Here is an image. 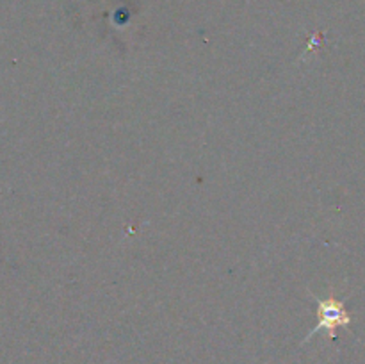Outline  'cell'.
<instances>
[{
  "label": "cell",
  "instance_id": "1",
  "mask_svg": "<svg viewBox=\"0 0 365 364\" xmlns=\"http://www.w3.org/2000/svg\"><path fill=\"white\" fill-rule=\"evenodd\" d=\"M349 321L348 314L342 309V303H339L337 300H327V302H319V325L314 328L309 334L314 335L319 330H334L335 327H341V325H346ZM307 338V339H309Z\"/></svg>",
  "mask_w": 365,
  "mask_h": 364
}]
</instances>
